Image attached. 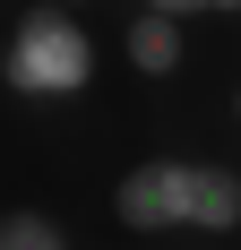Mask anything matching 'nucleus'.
Listing matches in <instances>:
<instances>
[{
	"label": "nucleus",
	"instance_id": "6e6552de",
	"mask_svg": "<svg viewBox=\"0 0 241 250\" xmlns=\"http://www.w3.org/2000/svg\"><path fill=\"white\" fill-rule=\"evenodd\" d=\"M233 129H241V86H233Z\"/></svg>",
	"mask_w": 241,
	"mask_h": 250
},
{
	"label": "nucleus",
	"instance_id": "f257e3e1",
	"mask_svg": "<svg viewBox=\"0 0 241 250\" xmlns=\"http://www.w3.org/2000/svg\"><path fill=\"white\" fill-rule=\"evenodd\" d=\"M0 86L18 104H69L95 86V35L78 26V9L60 0H26L9 18V43H0Z\"/></svg>",
	"mask_w": 241,
	"mask_h": 250
},
{
	"label": "nucleus",
	"instance_id": "9d476101",
	"mask_svg": "<svg viewBox=\"0 0 241 250\" xmlns=\"http://www.w3.org/2000/svg\"><path fill=\"white\" fill-rule=\"evenodd\" d=\"M198 250H216V242H198Z\"/></svg>",
	"mask_w": 241,
	"mask_h": 250
},
{
	"label": "nucleus",
	"instance_id": "423d86ee",
	"mask_svg": "<svg viewBox=\"0 0 241 250\" xmlns=\"http://www.w3.org/2000/svg\"><path fill=\"white\" fill-rule=\"evenodd\" d=\"M138 9H164V18H198L207 0H138Z\"/></svg>",
	"mask_w": 241,
	"mask_h": 250
},
{
	"label": "nucleus",
	"instance_id": "f03ea898",
	"mask_svg": "<svg viewBox=\"0 0 241 250\" xmlns=\"http://www.w3.org/2000/svg\"><path fill=\"white\" fill-rule=\"evenodd\" d=\"M112 216L129 233H198V155H146L112 181Z\"/></svg>",
	"mask_w": 241,
	"mask_h": 250
},
{
	"label": "nucleus",
	"instance_id": "39448f33",
	"mask_svg": "<svg viewBox=\"0 0 241 250\" xmlns=\"http://www.w3.org/2000/svg\"><path fill=\"white\" fill-rule=\"evenodd\" d=\"M0 250H78L52 207H0Z\"/></svg>",
	"mask_w": 241,
	"mask_h": 250
},
{
	"label": "nucleus",
	"instance_id": "0eeeda50",
	"mask_svg": "<svg viewBox=\"0 0 241 250\" xmlns=\"http://www.w3.org/2000/svg\"><path fill=\"white\" fill-rule=\"evenodd\" d=\"M207 18H241V0H207Z\"/></svg>",
	"mask_w": 241,
	"mask_h": 250
},
{
	"label": "nucleus",
	"instance_id": "7ed1b4c3",
	"mask_svg": "<svg viewBox=\"0 0 241 250\" xmlns=\"http://www.w3.org/2000/svg\"><path fill=\"white\" fill-rule=\"evenodd\" d=\"M120 52H129V69H138V78H181L190 35H181V18H164V9H138V18L120 26Z\"/></svg>",
	"mask_w": 241,
	"mask_h": 250
},
{
	"label": "nucleus",
	"instance_id": "1a4fd4ad",
	"mask_svg": "<svg viewBox=\"0 0 241 250\" xmlns=\"http://www.w3.org/2000/svg\"><path fill=\"white\" fill-rule=\"evenodd\" d=\"M60 9H86V0H60Z\"/></svg>",
	"mask_w": 241,
	"mask_h": 250
},
{
	"label": "nucleus",
	"instance_id": "20e7f679",
	"mask_svg": "<svg viewBox=\"0 0 241 250\" xmlns=\"http://www.w3.org/2000/svg\"><path fill=\"white\" fill-rule=\"evenodd\" d=\"M233 225H241V164L198 155V242L207 233H233Z\"/></svg>",
	"mask_w": 241,
	"mask_h": 250
}]
</instances>
